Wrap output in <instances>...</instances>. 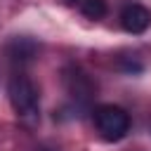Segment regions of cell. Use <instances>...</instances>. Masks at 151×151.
Instances as JSON below:
<instances>
[{
  "mask_svg": "<svg viewBox=\"0 0 151 151\" xmlns=\"http://www.w3.org/2000/svg\"><path fill=\"white\" fill-rule=\"evenodd\" d=\"M7 97H9V104L14 109V113L26 120V123H33L38 120V109H40V92L35 87V83L24 76V73H17L9 78L7 83Z\"/></svg>",
  "mask_w": 151,
  "mask_h": 151,
  "instance_id": "1",
  "label": "cell"
},
{
  "mask_svg": "<svg viewBox=\"0 0 151 151\" xmlns=\"http://www.w3.org/2000/svg\"><path fill=\"white\" fill-rule=\"evenodd\" d=\"M94 127L104 142H120L130 132V116L116 104H101L92 111Z\"/></svg>",
  "mask_w": 151,
  "mask_h": 151,
  "instance_id": "2",
  "label": "cell"
},
{
  "mask_svg": "<svg viewBox=\"0 0 151 151\" xmlns=\"http://www.w3.org/2000/svg\"><path fill=\"white\" fill-rule=\"evenodd\" d=\"M61 83L76 106H90V101L97 94V83L90 78V73L85 68H80L76 64H68L61 71Z\"/></svg>",
  "mask_w": 151,
  "mask_h": 151,
  "instance_id": "3",
  "label": "cell"
},
{
  "mask_svg": "<svg viewBox=\"0 0 151 151\" xmlns=\"http://www.w3.org/2000/svg\"><path fill=\"white\" fill-rule=\"evenodd\" d=\"M120 26H123V31H127L132 35H142L151 26V9L139 2L125 5L120 12Z\"/></svg>",
  "mask_w": 151,
  "mask_h": 151,
  "instance_id": "4",
  "label": "cell"
},
{
  "mask_svg": "<svg viewBox=\"0 0 151 151\" xmlns=\"http://www.w3.org/2000/svg\"><path fill=\"white\" fill-rule=\"evenodd\" d=\"M40 52L38 40L28 38V35H17L5 45V54L12 64H28L31 59H35Z\"/></svg>",
  "mask_w": 151,
  "mask_h": 151,
  "instance_id": "5",
  "label": "cell"
},
{
  "mask_svg": "<svg viewBox=\"0 0 151 151\" xmlns=\"http://www.w3.org/2000/svg\"><path fill=\"white\" fill-rule=\"evenodd\" d=\"M78 12L83 17H87V19H92V21H99L106 14V2L104 0H83L80 7H78Z\"/></svg>",
  "mask_w": 151,
  "mask_h": 151,
  "instance_id": "6",
  "label": "cell"
},
{
  "mask_svg": "<svg viewBox=\"0 0 151 151\" xmlns=\"http://www.w3.org/2000/svg\"><path fill=\"white\" fill-rule=\"evenodd\" d=\"M64 2H66V5H68V7H76V9H78V7H80V2H83V0H64Z\"/></svg>",
  "mask_w": 151,
  "mask_h": 151,
  "instance_id": "7",
  "label": "cell"
}]
</instances>
